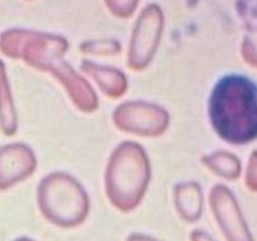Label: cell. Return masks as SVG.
Segmentation results:
<instances>
[{"mask_svg": "<svg viewBox=\"0 0 257 241\" xmlns=\"http://www.w3.org/2000/svg\"><path fill=\"white\" fill-rule=\"evenodd\" d=\"M212 115L227 142H252L257 138V85L241 75L222 79L213 95Z\"/></svg>", "mask_w": 257, "mask_h": 241, "instance_id": "cell-1", "label": "cell"}, {"mask_svg": "<svg viewBox=\"0 0 257 241\" xmlns=\"http://www.w3.org/2000/svg\"><path fill=\"white\" fill-rule=\"evenodd\" d=\"M213 212L227 241H255L232 193L226 188L217 192Z\"/></svg>", "mask_w": 257, "mask_h": 241, "instance_id": "cell-2", "label": "cell"}, {"mask_svg": "<svg viewBox=\"0 0 257 241\" xmlns=\"http://www.w3.org/2000/svg\"><path fill=\"white\" fill-rule=\"evenodd\" d=\"M163 17L157 5H150L141 14L132 38V53L136 57H147L153 52L162 32Z\"/></svg>", "mask_w": 257, "mask_h": 241, "instance_id": "cell-3", "label": "cell"}, {"mask_svg": "<svg viewBox=\"0 0 257 241\" xmlns=\"http://www.w3.org/2000/svg\"><path fill=\"white\" fill-rule=\"evenodd\" d=\"M242 57L248 64L257 68V29L246 35L242 43Z\"/></svg>", "mask_w": 257, "mask_h": 241, "instance_id": "cell-4", "label": "cell"}, {"mask_svg": "<svg viewBox=\"0 0 257 241\" xmlns=\"http://www.w3.org/2000/svg\"><path fill=\"white\" fill-rule=\"evenodd\" d=\"M105 4L113 14L117 17L127 18L135 12L138 0H105Z\"/></svg>", "mask_w": 257, "mask_h": 241, "instance_id": "cell-5", "label": "cell"}, {"mask_svg": "<svg viewBox=\"0 0 257 241\" xmlns=\"http://www.w3.org/2000/svg\"><path fill=\"white\" fill-rule=\"evenodd\" d=\"M246 185L253 192H257V151L251 155L246 172Z\"/></svg>", "mask_w": 257, "mask_h": 241, "instance_id": "cell-6", "label": "cell"}, {"mask_svg": "<svg viewBox=\"0 0 257 241\" xmlns=\"http://www.w3.org/2000/svg\"><path fill=\"white\" fill-rule=\"evenodd\" d=\"M192 241H215L211 236L206 235L205 232H201V231H196L192 233Z\"/></svg>", "mask_w": 257, "mask_h": 241, "instance_id": "cell-7", "label": "cell"}, {"mask_svg": "<svg viewBox=\"0 0 257 241\" xmlns=\"http://www.w3.org/2000/svg\"><path fill=\"white\" fill-rule=\"evenodd\" d=\"M128 241H156L153 238L147 237V236H142V235H133L131 236V238Z\"/></svg>", "mask_w": 257, "mask_h": 241, "instance_id": "cell-8", "label": "cell"}, {"mask_svg": "<svg viewBox=\"0 0 257 241\" xmlns=\"http://www.w3.org/2000/svg\"><path fill=\"white\" fill-rule=\"evenodd\" d=\"M28 241H29V240H28Z\"/></svg>", "mask_w": 257, "mask_h": 241, "instance_id": "cell-9", "label": "cell"}]
</instances>
